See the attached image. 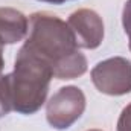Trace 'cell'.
Masks as SVG:
<instances>
[{
	"instance_id": "5",
	"label": "cell",
	"mask_w": 131,
	"mask_h": 131,
	"mask_svg": "<svg viewBox=\"0 0 131 131\" xmlns=\"http://www.w3.org/2000/svg\"><path fill=\"white\" fill-rule=\"evenodd\" d=\"M75 40L82 49H96L104 40V21L93 9H78L67 20Z\"/></svg>"
},
{
	"instance_id": "8",
	"label": "cell",
	"mask_w": 131,
	"mask_h": 131,
	"mask_svg": "<svg viewBox=\"0 0 131 131\" xmlns=\"http://www.w3.org/2000/svg\"><path fill=\"white\" fill-rule=\"evenodd\" d=\"M122 25H124V31L128 35L130 40V50H131V0H127L124 11H122Z\"/></svg>"
},
{
	"instance_id": "10",
	"label": "cell",
	"mask_w": 131,
	"mask_h": 131,
	"mask_svg": "<svg viewBox=\"0 0 131 131\" xmlns=\"http://www.w3.org/2000/svg\"><path fill=\"white\" fill-rule=\"evenodd\" d=\"M38 2H44V3H52V5H63L66 2H70V0H38Z\"/></svg>"
},
{
	"instance_id": "11",
	"label": "cell",
	"mask_w": 131,
	"mask_h": 131,
	"mask_svg": "<svg viewBox=\"0 0 131 131\" xmlns=\"http://www.w3.org/2000/svg\"><path fill=\"white\" fill-rule=\"evenodd\" d=\"M89 131H102V130H89Z\"/></svg>"
},
{
	"instance_id": "1",
	"label": "cell",
	"mask_w": 131,
	"mask_h": 131,
	"mask_svg": "<svg viewBox=\"0 0 131 131\" xmlns=\"http://www.w3.org/2000/svg\"><path fill=\"white\" fill-rule=\"evenodd\" d=\"M25 44L50 66L53 78L75 79L87 72V58L69 25L49 12H35L29 17V31Z\"/></svg>"
},
{
	"instance_id": "9",
	"label": "cell",
	"mask_w": 131,
	"mask_h": 131,
	"mask_svg": "<svg viewBox=\"0 0 131 131\" xmlns=\"http://www.w3.org/2000/svg\"><path fill=\"white\" fill-rule=\"evenodd\" d=\"M3 67H5V60H3V46L0 44V78L3 76L2 72H3Z\"/></svg>"
},
{
	"instance_id": "2",
	"label": "cell",
	"mask_w": 131,
	"mask_h": 131,
	"mask_svg": "<svg viewBox=\"0 0 131 131\" xmlns=\"http://www.w3.org/2000/svg\"><path fill=\"white\" fill-rule=\"evenodd\" d=\"M52 78L50 66L23 44L17 52L14 70L0 78V117L9 111L37 113L46 102Z\"/></svg>"
},
{
	"instance_id": "6",
	"label": "cell",
	"mask_w": 131,
	"mask_h": 131,
	"mask_svg": "<svg viewBox=\"0 0 131 131\" xmlns=\"http://www.w3.org/2000/svg\"><path fill=\"white\" fill-rule=\"evenodd\" d=\"M29 18L18 9L0 8V44H15L26 38Z\"/></svg>"
},
{
	"instance_id": "4",
	"label": "cell",
	"mask_w": 131,
	"mask_h": 131,
	"mask_svg": "<svg viewBox=\"0 0 131 131\" xmlns=\"http://www.w3.org/2000/svg\"><path fill=\"white\" fill-rule=\"evenodd\" d=\"M92 81L104 95L122 96L131 93V61L124 57L104 60L92 69Z\"/></svg>"
},
{
	"instance_id": "3",
	"label": "cell",
	"mask_w": 131,
	"mask_h": 131,
	"mask_svg": "<svg viewBox=\"0 0 131 131\" xmlns=\"http://www.w3.org/2000/svg\"><path fill=\"white\" fill-rule=\"evenodd\" d=\"M85 110V95L79 87H61L46 104L47 124L55 130L70 128Z\"/></svg>"
},
{
	"instance_id": "7",
	"label": "cell",
	"mask_w": 131,
	"mask_h": 131,
	"mask_svg": "<svg viewBox=\"0 0 131 131\" xmlns=\"http://www.w3.org/2000/svg\"><path fill=\"white\" fill-rule=\"evenodd\" d=\"M117 131H131V104H128L117 121Z\"/></svg>"
}]
</instances>
